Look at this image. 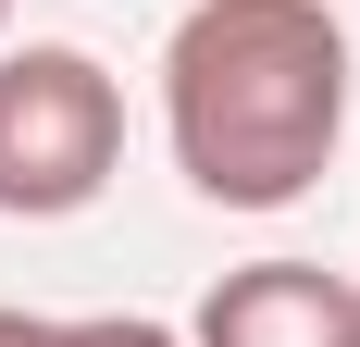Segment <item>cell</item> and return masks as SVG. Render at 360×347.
<instances>
[{
	"mask_svg": "<svg viewBox=\"0 0 360 347\" xmlns=\"http://www.w3.org/2000/svg\"><path fill=\"white\" fill-rule=\"evenodd\" d=\"M63 347H186V335L149 310H87V322H63Z\"/></svg>",
	"mask_w": 360,
	"mask_h": 347,
	"instance_id": "cell-4",
	"label": "cell"
},
{
	"mask_svg": "<svg viewBox=\"0 0 360 347\" xmlns=\"http://www.w3.org/2000/svg\"><path fill=\"white\" fill-rule=\"evenodd\" d=\"M0 347H63V322L50 310H0Z\"/></svg>",
	"mask_w": 360,
	"mask_h": 347,
	"instance_id": "cell-5",
	"label": "cell"
},
{
	"mask_svg": "<svg viewBox=\"0 0 360 347\" xmlns=\"http://www.w3.org/2000/svg\"><path fill=\"white\" fill-rule=\"evenodd\" d=\"M186 347H360V273L335 261H249L186 322Z\"/></svg>",
	"mask_w": 360,
	"mask_h": 347,
	"instance_id": "cell-3",
	"label": "cell"
},
{
	"mask_svg": "<svg viewBox=\"0 0 360 347\" xmlns=\"http://www.w3.org/2000/svg\"><path fill=\"white\" fill-rule=\"evenodd\" d=\"M124 174V87L100 50L25 37L0 50V223H75Z\"/></svg>",
	"mask_w": 360,
	"mask_h": 347,
	"instance_id": "cell-2",
	"label": "cell"
},
{
	"mask_svg": "<svg viewBox=\"0 0 360 347\" xmlns=\"http://www.w3.org/2000/svg\"><path fill=\"white\" fill-rule=\"evenodd\" d=\"M0 37H13V0H0Z\"/></svg>",
	"mask_w": 360,
	"mask_h": 347,
	"instance_id": "cell-6",
	"label": "cell"
},
{
	"mask_svg": "<svg viewBox=\"0 0 360 347\" xmlns=\"http://www.w3.org/2000/svg\"><path fill=\"white\" fill-rule=\"evenodd\" d=\"M162 137L212 211H286L348 149V25L323 0H199L162 37Z\"/></svg>",
	"mask_w": 360,
	"mask_h": 347,
	"instance_id": "cell-1",
	"label": "cell"
}]
</instances>
